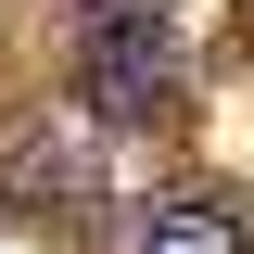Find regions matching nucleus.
Listing matches in <instances>:
<instances>
[{
  "mask_svg": "<svg viewBox=\"0 0 254 254\" xmlns=\"http://www.w3.org/2000/svg\"><path fill=\"white\" fill-rule=\"evenodd\" d=\"M76 76H89V115H153L165 89V0H89L76 13Z\"/></svg>",
  "mask_w": 254,
  "mask_h": 254,
  "instance_id": "1",
  "label": "nucleus"
},
{
  "mask_svg": "<svg viewBox=\"0 0 254 254\" xmlns=\"http://www.w3.org/2000/svg\"><path fill=\"white\" fill-rule=\"evenodd\" d=\"M140 254H242V216H229V203H165V216L140 229Z\"/></svg>",
  "mask_w": 254,
  "mask_h": 254,
  "instance_id": "2",
  "label": "nucleus"
}]
</instances>
